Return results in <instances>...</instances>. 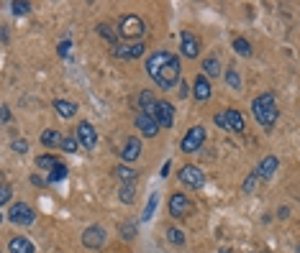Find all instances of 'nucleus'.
<instances>
[{
	"label": "nucleus",
	"instance_id": "6ab92c4d",
	"mask_svg": "<svg viewBox=\"0 0 300 253\" xmlns=\"http://www.w3.org/2000/svg\"><path fill=\"white\" fill-rule=\"evenodd\" d=\"M139 105H141V113H149V115H152L157 100H154V95L149 92V90H141V92H139Z\"/></svg>",
	"mask_w": 300,
	"mask_h": 253
},
{
	"label": "nucleus",
	"instance_id": "37998d69",
	"mask_svg": "<svg viewBox=\"0 0 300 253\" xmlns=\"http://www.w3.org/2000/svg\"><path fill=\"white\" fill-rule=\"evenodd\" d=\"M8 120H11V108L3 105V123H8Z\"/></svg>",
	"mask_w": 300,
	"mask_h": 253
},
{
	"label": "nucleus",
	"instance_id": "7c9ffc66",
	"mask_svg": "<svg viewBox=\"0 0 300 253\" xmlns=\"http://www.w3.org/2000/svg\"><path fill=\"white\" fill-rule=\"evenodd\" d=\"M167 240H170L172 245H182V243H185V235H182V230L170 227V230H167Z\"/></svg>",
	"mask_w": 300,
	"mask_h": 253
},
{
	"label": "nucleus",
	"instance_id": "1a4fd4ad",
	"mask_svg": "<svg viewBox=\"0 0 300 253\" xmlns=\"http://www.w3.org/2000/svg\"><path fill=\"white\" fill-rule=\"evenodd\" d=\"M75 136H77V141H80V148H85V151H93L95 143H98V133H95L93 123H87V120H82V123L77 125Z\"/></svg>",
	"mask_w": 300,
	"mask_h": 253
},
{
	"label": "nucleus",
	"instance_id": "b1692460",
	"mask_svg": "<svg viewBox=\"0 0 300 253\" xmlns=\"http://www.w3.org/2000/svg\"><path fill=\"white\" fill-rule=\"evenodd\" d=\"M118 199H121L123 205H131V202L136 199V184H121V189H118Z\"/></svg>",
	"mask_w": 300,
	"mask_h": 253
},
{
	"label": "nucleus",
	"instance_id": "39448f33",
	"mask_svg": "<svg viewBox=\"0 0 300 253\" xmlns=\"http://www.w3.org/2000/svg\"><path fill=\"white\" fill-rule=\"evenodd\" d=\"M177 176H180V182H182L185 187H190V189H200V187L205 184V174H203V169H198V166H193V164L182 166V169L177 171Z\"/></svg>",
	"mask_w": 300,
	"mask_h": 253
},
{
	"label": "nucleus",
	"instance_id": "2eb2a0df",
	"mask_svg": "<svg viewBox=\"0 0 300 253\" xmlns=\"http://www.w3.org/2000/svg\"><path fill=\"white\" fill-rule=\"evenodd\" d=\"M8 250H11V253H36L34 243H31L29 238H24V235H16V238H11V243H8Z\"/></svg>",
	"mask_w": 300,
	"mask_h": 253
},
{
	"label": "nucleus",
	"instance_id": "2f4dec72",
	"mask_svg": "<svg viewBox=\"0 0 300 253\" xmlns=\"http://www.w3.org/2000/svg\"><path fill=\"white\" fill-rule=\"evenodd\" d=\"M110 49H113V57H118V59H131V57H128V44L118 41V44L110 46Z\"/></svg>",
	"mask_w": 300,
	"mask_h": 253
},
{
	"label": "nucleus",
	"instance_id": "423d86ee",
	"mask_svg": "<svg viewBox=\"0 0 300 253\" xmlns=\"http://www.w3.org/2000/svg\"><path fill=\"white\" fill-rule=\"evenodd\" d=\"M105 240H108V233H105V227L103 225H90V227H85V233H82V245L85 248H103L105 245Z\"/></svg>",
	"mask_w": 300,
	"mask_h": 253
},
{
	"label": "nucleus",
	"instance_id": "6e6552de",
	"mask_svg": "<svg viewBox=\"0 0 300 253\" xmlns=\"http://www.w3.org/2000/svg\"><path fill=\"white\" fill-rule=\"evenodd\" d=\"M152 115H154V120L159 123V128H172V123H175V108H172V103H167V100H157Z\"/></svg>",
	"mask_w": 300,
	"mask_h": 253
},
{
	"label": "nucleus",
	"instance_id": "a211bd4d",
	"mask_svg": "<svg viewBox=\"0 0 300 253\" xmlns=\"http://www.w3.org/2000/svg\"><path fill=\"white\" fill-rule=\"evenodd\" d=\"M226 115H228V125H231V131L234 133H244V128H246V123H244V115L239 113V110H226Z\"/></svg>",
	"mask_w": 300,
	"mask_h": 253
},
{
	"label": "nucleus",
	"instance_id": "c9c22d12",
	"mask_svg": "<svg viewBox=\"0 0 300 253\" xmlns=\"http://www.w3.org/2000/svg\"><path fill=\"white\" fill-rule=\"evenodd\" d=\"M11 148H13L16 154H26V151H29V141H26V138H13Z\"/></svg>",
	"mask_w": 300,
	"mask_h": 253
},
{
	"label": "nucleus",
	"instance_id": "9d476101",
	"mask_svg": "<svg viewBox=\"0 0 300 253\" xmlns=\"http://www.w3.org/2000/svg\"><path fill=\"white\" fill-rule=\"evenodd\" d=\"M190 212H193V205H190L188 194L175 192V194L170 197V215H172V217H185V215H190Z\"/></svg>",
	"mask_w": 300,
	"mask_h": 253
},
{
	"label": "nucleus",
	"instance_id": "20e7f679",
	"mask_svg": "<svg viewBox=\"0 0 300 253\" xmlns=\"http://www.w3.org/2000/svg\"><path fill=\"white\" fill-rule=\"evenodd\" d=\"M8 220H11L13 225H34L36 212L31 210V205L16 202V205H11V210H8Z\"/></svg>",
	"mask_w": 300,
	"mask_h": 253
},
{
	"label": "nucleus",
	"instance_id": "9b49d317",
	"mask_svg": "<svg viewBox=\"0 0 300 253\" xmlns=\"http://www.w3.org/2000/svg\"><path fill=\"white\" fill-rule=\"evenodd\" d=\"M180 46H182V54H185L188 59H198V54H200V41H198V36H195L193 31H182V34H180Z\"/></svg>",
	"mask_w": 300,
	"mask_h": 253
},
{
	"label": "nucleus",
	"instance_id": "58836bf2",
	"mask_svg": "<svg viewBox=\"0 0 300 253\" xmlns=\"http://www.w3.org/2000/svg\"><path fill=\"white\" fill-rule=\"evenodd\" d=\"M11 194H13L11 184H8V182H3V189H0V202H3V205H8V202H11Z\"/></svg>",
	"mask_w": 300,
	"mask_h": 253
},
{
	"label": "nucleus",
	"instance_id": "72a5a7b5",
	"mask_svg": "<svg viewBox=\"0 0 300 253\" xmlns=\"http://www.w3.org/2000/svg\"><path fill=\"white\" fill-rule=\"evenodd\" d=\"M141 54H144V44H141V41L128 44V57H131V59H139Z\"/></svg>",
	"mask_w": 300,
	"mask_h": 253
},
{
	"label": "nucleus",
	"instance_id": "cd10ccee",
	"mask_svg": "<svg viewBox=\"0 0 300 253\" xmlns=\"http://www.w3.org/2000/svg\"><path fill=\"white\" fill-rule=\"evenodd\" d=\"M67 174H70V169H67V164H59L52 174H49V184H57V182H64L67 179Z\"/></svg>",
	"mask_w": 300,
	"mask_h": 253
},
{
	"label": "nucleus",
	"instance_id": "a19ab883",
	"mask_svg": "<svg viewBox=\"0 0 300 253\" xmlns=\"http://www.w3.org/2000/svg\"><path fill=\"white\" fill-rule=\"evenodd\" d=\"M177 90H180V92H177L180 97H188V95H190V87H188V82H185V80H180V85H177Z\"/></svg>",
	"mask_w": 300,
	"mask_h": 253
},
{
	"label": "nucleus",
	"instance_id": "ddd939ff",
	"mask_svg": "<svg viewBox=\"0 0 300 253\" xmlns=\"http://www.w3.org/2000/svg\"><path fill=\"white\" fill-rule=\"evenodd\" d=\"M193 95H195L198 103H208V100H211L213 90H211V80H208L205 74H198V77H195V82H193Z\"/></svg>",
	"mask_w": 300,
	"mask_h": 253
},
{
	"label": "nucleus",
	"instance_id": "f3484780",
	"mask_svg": "<svg viewBox=\"0 0 300 253\" xmlns=\"http://www.w3.org/2000/svg\"><path fill=\"white\" fill-rule=\"evenodd\" d=\"M203 72L211 80V77H221L223 74V67H221V62L216 57H208V59H203Z\"/></svg>",
	"mask_w": 300,
	"mask_h": 253
},
{
	"label": "nucleus",
	"instance_id": "5701e85b",
	"mask_svg": "<svg viewBox=\"0 0 300 253\" xmlns=\"http://www.w3.org/2000/svg\"><path fill=\"white\" fill-rule=\"evenodd\" d=\"M62 138H64V136H59V131H54V128H47V131L41 133V143L49 146V148H52V146H62Z\"/></svg>",
	"mask_w": 300,
	"mask_h": 253
},
{
	"label": "nucleus",
	"instance_id": "393cba45",
	"mask_svg": "<svg viewBox=\"0 0 300 253\" xmlns=\"http://www.w3.org/2000/svg\"><path fill=\"white\" fill-rule=\"evenodd\" d=\"M116 174L121 176V182H123V184H136V176H139V174H136L133 169H128V166H118V169H116Z\"/></svg>",
	"mask_w": 300,
	"mask_h": 253
},
{
	"label": "nucleus",
	"instance_id": "a18cd8bd",
	"mask_svg": "<svg viewBox=\"0 0 300 253\" xmlns=\"http://www.w3.org/2000/svg\"><path fill=\"white\" fill-rule=\"evenodd\" d=\"M218 253H228V250H218Z\"/></svg>",
	"mask_w": 300,
	"mask_h": 253
},
{
	"label": "nucleus",
	"instance_id": "c756f323",
	"mask_svg": "<svg viewBox=\"0 0 300 253\" xmlns=\"http://www.w3.org/2000/svg\"><path fill=\"white\" fill-rule=\"evenodd\" d=\"M118 233H121V238H123V240H133V235H136V225L126 220V222H121V225H118Z\"/></svg>",
	"mask_w": 300,
	"mask_h": 253
},
{
	"label": "nucleus",
	"instance_id": "c85d7f7f",
	"mask_svg": "<svg viewBox=\"0 0 300 253\" xmlns=\"http://www.w3.org/2000/svg\"><path fill=\"white\" fill-rule=\"evenodd\" d=\"M234 52H236L239 57H249V54H251V44H249L246 39H234Z\"/></svg>",
	"mask_w": 300,
	"mask_h": 253
},
{
	"label": "nucleus",
	"instance_id": "c03bdc74",
	"mask_svg": "<svg viewBox=\"0 0 300 253\" xmlns=\"http://www.w3.org/2000/svg\"><path fill=\"white\" fill-rule=\"evenodd\" d=\"M287 215H290V210H287V207H280V217H282V220H285V217H287Z\"/></svg>",
	"mask_w": 300,
	"mask_h": 253
},
{
	"label": "nucleus",
	"instance_id": "dca6fc26",
	"mask_svg": "<svg viewBox=\"0 0 300 253\" xmlns=\"http://www.w3.org/2000/svg\"><path fill=\"white\" fill-rule=\"evenodd\" d=\"M277 166H280V161H277L274 156H264V159L259 161V166H257V174H259V179H269V176L277 171Z\"/></svg>",
	"mask_w": 300,
	"mask_h": 253
},
{
	"label": "nucleus",
	"instance_id": "412c9836",
	"mask_svg": "<svg viewBox=\"0 0 300 253\" xmlns=\"http://www.w3.org/2000/svg\"><path fill=\"white\" fill-rule=\"evenodd\" d=\"M54 110H57V115H62V118H72V115L77 113V105L70 103V100H54Z\"/></svg>",
	"mask_w": 300,
	"mask_h": 253
},
{
	"label": "nucleus",
	"instance_id": "7ed1b4c3",
	"mask_svg": "<svg viewBox=\"0 0 300 253\" xmlns=\"http://www.w3.org/2000/svg\"><path fill=\"white\" fill-rule=\"evenodd\" d=\"M116 29H118V36H121V39H141L144 31H146V23H144L139 16L128 13V16H123V18L118 21Z\"/></svg>",
	"mask_w": 300,
	"mask_h": 253
},
{
	"label": "nucleus",
	"instance_id": "0eeeda50",
	"mask_svg": "<svg viewBox=\"0 0 300 253\" xmlns=\"http://www.w3.org/2000/svg\"><path fill=\"white\" fill-rule=\"evenodd\" d=\"M203 141H205V128H203V125H193V128L185 133L180 148H182L185 154H193V151H198V148L203 146Z\"/></svg>",
	"mask_w": 300,
	"mask_h": 253
},
{
	"label": "nucleus",
	"instance_id": "f704fd0d",
	"mask_svg": "<svg viewBox=\"0 0 300 253\" xmlns=\"http://www.w3.org/2000/svg\"><path fill=\"white\" fill-rule=\"evenodd\" d=\"M226 82H228V85H231L234 90H239V87H241V80H239V72H236V69H228V72H226Z\"/></svg>",
	"mask_w": 300,
	"mask_h": 253
},
{
	"label": "nucleus",
	"instance_id": "e433bc0d",
	"mask_svg": "<svg viewBox=\"0 0 300 253\" xmlns=\"http://www.w3.org/2000/svg\"><path fill=\"white\" fill-rule=\"evenodd\" d=\"M70 49H72V41H70V34L62 39V44L57 46V52H59V57H70Z\"/></svg>",
	"mask_w": 300,
	"mask_h": 253
},
{
	"label": "nucleus",
	"instance_id": "4468645a",
	"mask_svg": "<svg viewBox=\"0 0 300 253\" xmlns=\"http://www.w3.org/2000/svg\"><path fill=\"white\" fill-rule=\"evenodd\" d=\"M139 156H141V141H139L136 136L126 138V143H123V151H121V159H123L126 164H131V161H136Z\"/></svg>",
	"mask_w": 300,
	"mask_h": 253
},
{
	"label": "nucleus",
	"instance_id": "f03ea898",
	"mask_svg": "<svg viewBox=\"0 0 300 253\" xmlns=\"http://www.w3.org/2000/svg\"><path fill=\"white\" fill-rule=\"evenodd\" d=\"M251 113H254V118H257L259 125L272 128V125L277 123V118H280V110H277V105H274V95H272V92H264V95L254 97Z\"/></svg>",
	"mask_w": 300,
	"mask_h": 253
},
{
	"label": "nucleus",
	"instance_id": "473e14b6",
	"mask_svg": "<svg viewBox=\"0 0 300 253\" xmlns=\"http://www.w3.org/2000/svg\"><path fill=\"white\" fill-rule=\"evenodd\" d=\"M257 182H259V174H257V171H251V174L246 176V182H244V192H246V194H251V192H254V187H257Z\"/></svg>",
	"mask_w": 300,
	"mask_h": 253
},
{
	"label": "nucleus",
	"instance_id": "4be33fe9",
	"mask_svg": "<svg viewBox=\"0 0 300 253\" xmlns=\"http://www.w3.org/2000/svg\"><path fill=\"white\" fill-rule=\"evenodd\" d=\"M59 164H62V161H59L57 156H52V154H44V156H39V159H36V166H39V169H44V171H49V174H52Z\"/></svg>",
	"mask_w": 300,
	"mask_h": 253
},
{
	"label": "nucleus",
	"instance_id": "f257e3e1",
	"mask_svg": "<svg viewBox=\"0 0 300 253\" xmlns=\"http://www.w3.org/2000/svg\"><path fill=\"white\" fill-rule=\"evenodd\" d=\"M146 72L162 90H172L175 85H180V57L170 54V52H154L146 59Z\"/></svg>",
	"mask_w": 300,
	"mask_h": 253
},
{
	"label": "nucleus",
	"instance_id": "4c0bfd02",
	"mask_svg": "<svg viewBox=\"0 0 300 253\" xmlns=\"http://www.w3.org/2000/svg\"><path fill=\"white\" fill-rule=\"evenodd\" d=\"M213 120H216V125H218V128H223V131H231V125H228V115H226L223 110H221V113H216V118H213Z\"/></svg>",
	"mask_w": 300,
	"mask_h": 253
},
{
	"label": "nucleus",
	"instance_id": "bb28decb",
	"mask_svg": "<svg viewBox=\"0 0 300 253\" xmlns=\"http://www.w3.org/2000/svg\"><path fill=\"white\" fill-rule=\"evenodd\" d=\"M64 154H75L77 148H80V141H77V136H64L62 138V146H59Z\"/></svg>",
	"mask_w": 300,
	"mask_h": 253
},
{
	"label": "nucleus",
	"instance_id": "a878e982",
	"mask_svg": "<svg viewBox=\"0 0 300 253\" xmlns=\"http://www.w3.org/2000/svg\"><path fill=\"white\" fill-rule=\"evenodd\" d=\"M11 11H13V16H29L31 13V3H26V0H13Z\"/></svg>",
	"mask_w": 300,
	"mask_h": 253
},
{
	"label": "nucleus",
	"instance_id": "aec40b11",
	"mask_svg": "<svg viewBox=\"0 0 300 253\" xmlns=\"http://www.w3.org/2000/svg\"><path fill=\"white\" fill-rule=\"evenodd\" d=\"M98 34H100V36H103V39H105L110 46H116V44L121 41V36H118V29H113V26H108V23H100V26H98Z\"/></svg>",
	"mask_w": 300,
	"mask_h": 253
},
{
	"label": "nucleus",
	"instance_id": "ea45409f",
	"mask_svg": "<svg viewBox=\"0 0 300 253\" xmlns=\"http://www.w3.org/2000/svg\"><path fill=\"white\" fill-rule=\"evenodd\" d=\"M154 207H157V194H152V199H149V205H146V212L141 215V220H152V212H154Z\"/></svg>",
	"mask_w": 300,
	"mask_h": 253
},
{
	"label": "nucleus",
	"instance_id": "f8f14e48",
	"mask_svg": "<svg viewBox=\"0 0 300 253\" xmlns=\"http://www.w3.org/2000/svg\"><path fill=\"white\" fill-rule=\"evenodd\" d=\"M136 128L146 136V138H154L159 133V123L154 120V115H149V113H139L136 115Z\"/></svg>",
	"mask_w": 300,
	"mask_h": 253
},
{
	"label": "nucleus",
	"instance_id": "79ce46f5",
	"mask_svg": "<svg viewBox=\"0 0 300 253\" xmlns=\"http://www.w3.org/2000/svg\"><path fill=\"white\" fill-rule=\"evenodd\" d=\"M31 182H34L36 187H44V184H49V179H44V176H31Z\"/></svg>",
	"mask_w": 300,
	"mask_h": 253
}]
</instances>
